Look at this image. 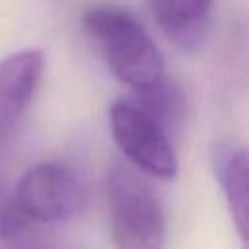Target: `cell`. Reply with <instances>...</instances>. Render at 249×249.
<instances>
[{
	"label": "cell",
	"instance_id": "obj_1",
	"mask_svg": "<svg viewBox=\"0 0 249 249\" xmlns=\"http://www.w3.org/2000/svg\"><path fill=\"white\" fill-rule=\"evenodd\" d=\"M82 27L113 76L130 89H146L165 76L160 49L126 8L95 4L84 12Z\"/></svg>",
	"mask_w": 249,
	"mask_h": 249
},
{
	"label": "cell",
	"instance_id": "obj_2",
	"mask_svg": "<svg viewBox=\"0 0 249 249\" xmlns=\"http://www.w3.org/2000/svg\"><path fill=\"white\" fill-rule=\"evenodd\" d=\"M107 202L117 249H165L167 222L156 193L121 161L107 171Z\"/></svg>",
	"mask_w": 249,
	"mask_h": 249
},
{
	"label": "cell",
	"instance_id": "obj_3",
	"mask_svg": "<svg viewBox=\"0 0 249 249\" xmlns=\"http://www.w3.org/2000/svg\"><path fill=\"white\" fill-rule=\"evenodd\" d=\"M109 123L115 144L130 163L160 179L175 177L179 165L171 134L136 97L117 99Z\"/></svg>",
	"mask_w": 249,
	"mask_h": 249
},
{
	"label": "cell",
	"instance_id": "obj_4",
	"mask_svg": "<svg viewBox=\"0 0 249 249\" xmlns=\"http://www.w3.org/2000/svg\"><path fill=\"white\" fill-rule=\"evenodd\" d=\"M14 202L23 220L45 224L62 222L80 210L82 187L66 165L43 161L29 167L19 177Z\"/></svg>",
	"mask_w": 249,
	"mask_h": 249
},
{
	"label": "cell",
	"instance_id": "obj_5",
	"mask_svg": "<svg viewBox=\"0 0 249 249\" xmlns=\"http://www.w3.org/2000/svg\"><path fill=\"white\" fill-rule=\"evenodd\" d=\"M43 70L45 54L39 49H21L0 60V144L25 115Z\"/></svg>",
	"mask_w": 249,
	"mask_h": 249
},
{
	"label": "cell",
	"instance_id": "obj_6",
	"mask_svg": "<svg viewBox=\"0 0 249 249\" xmlns=\"http://www.w3.org/2000/svg\"><path fill=\"white\" fill-rule=\"evenodd\" d=\"M161 33L185 53L196 51L210 29L214 0H150Z\"/></svg>",
	"mask_w": 249,
	"mask_h": 249
},
{
	"label": "cell",
	"instance_id": "obj_7",
	"mask_svg": "<svg viewBox=\"0 0 249 249\" xmlns=\"http://www.w3.org/2000/svg\"><path fill=\"white\" fill-rule=\"evenodd\" d=\"M210 165L226 198L230 216L241 239H247V224H249L247 150L231 140L216 142L210 150Z\"/></svg>",
	"mask_w": 249,
	"mask_h": 249
},
{
	"label": "cell",
	"instance_id": "obj_8",
	"mask_svg": "<svg viewBox=\"0 0 249 249\" xmlns=\"http://www.w3.org/2000/svg\"><path fill=\"white\" fill-rule=\"evenodd\" d=\"M134 93H136V99L167 128L169 134L181 126L187 105H185L183 89L175 82L163 76L160 82Z\"/></svg>",
	"mask_w": 249,
	"mask_h": 249
},
{
	"label": "cell",
	"instance_id": "obj_9",
	"mask_svg": "<svg viewBox=\"0 0 249 249\" xmlns=\"http://www.w3.org/2000/svg\"><path fill=\"white\" fill-rule=\"evenodd\" d=\"M23 218L19 216L16 202H14V195L6 189L2 177H0V239H8L12 235L18 233V230L21 228Z\"/></svg>",
	"mask_w": 249,
	"mask_h": 249
}]
</instances>
